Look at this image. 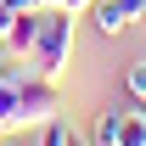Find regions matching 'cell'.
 <instances>
[{
  "mask_svg": "<svg viewBox=\"0 0 146 146\" xmlns=\"http://www.w3.org/2000/svg\"><path fill=\"white\" fill-rule=\"evenodd\" d=\"M68 56H73V11L68 6H51V11H39V39L28 51V73L56 79L68 68Z\"/></svg>",
  "mask_w": 146,
  "mask_h": 146,
  "instance_id": "6da1fadb",
  "label": "cell"
},
{
  "mask_svg": "<svg viewBox=\"0 0 146 146\" xmlns=\"http://www.w3.org/2000/svg\"><path fill=\"white\" fill-rule=\"evenodd\" d=\"M62 84L56 79H45V73H28L17 84V118H23V129H39V124H51V118H62Z\"/></svg>",
  "mask_w": 146,
  "mask_h": 146,
  "instance_id": "7a4b0ae2",
  "label": "cell"
},
{
  "mask_svg": "<svg viewBox=\"0 0 146 146\" xmlns=\"http://www.w3.org/2000/svg\"><path fill=\"white\" fill-rule=\"evenodd\" d=\"M28 79V56H11L0 62V135H17L23 118H17V84Z\"/></svg>",
  "mask_w": 146,
  "mask_h": 146,
  "instance_id": "3957f363",
  "label": "cell"
},
{
  "mask_svg": "<svg viewBox=\"0 0 146 146\" xmlns=\"http://www.w3.org/2000/svg\"><path fill=\"white\" fill-rule=\"evenodd\" d=\"M90 23H96L101 39H118L129 23H135V0H96V6H90Z\"/></svg>",
  "mask_w": 146,
  "mask_h": 146,
  "instance_id": "277c9868",
  "label": "cell"
},
{
  "mask_svg": "<svg viewBox=\"0 0 146 146\" xmlns=\"http://www.w3.org/2000/svg\"><path fill=\"white\" fill-rule=\"evenodd\" d=\"M34 39H39V6L11 17V28H6V51H11V56H28V51H34Z\"/></svg>",
  "mask_w": 146,
  "mask_h": 146,
  "instance_id": "5b68a950",
  "label": "cell"
},
{
  "mask_svg": "<svg viewBox=\"0 0 146 146\" xmlns=\"http://www.w3.org/2000/svg\"><path fill=\"white\" fill-rule=\"evenodd\" d=\"M118 146H146V112L141 107H124V118H118Z\"/></svg>",
  "mask_w": 146,
  "mask_h": 146,
  "instance_id": "8992f818",
  "label": "cell"
},
{
  "mask_svg": "<svg viewBox=\"0 0 146 146\" xmlns=\"http://www.w3.org/2000/svg\"><path fill=\"white\" fill-rule=\"evenodd\" d=\"M118 118H124V107H107V112H101L96 129H90V146H118Z\"/></svg>",
  "mask_w": 146,
  "mask_h": 146,
  "instance_id": "52a82bcc",
  "label": "cell"
},
{
  "mask_svg": "<svg viewBox=\"0 0 146 146\" xmlns=\"http://www.w3.org/2000/svg\"><path fill=\"white\" fill-rule=\"evenodd\" d=\"M124 90H129V101H146V56H135L124 68Z\"/></svg>",
  "mask_w": 146,
  "mask_h": 146,
  "instance_id": "ba28073f",
  "label": "cell"
},
{
  "mask_svg": "<svg viewBox=\"0 0 146 146\" xmlns=\"http://www.w3.org/2000/svg\"><path fill=\"white\" fill-rule=\"evenodd\" d=\"M68 135H73V129L62 124V118H51V124H39V146H68Z\"/></svg>",
  "mask_w": 146,
  "mask_h": 146,
  "instance_id": "9c48e42d",
  "label": "cell"
},
{
  "mask_svg": "<svg viewBox=\"0 0 146 146\" xmlns=\"http://www.w3.org/2000/svg\"><path fill=\"white\" fill-rule=\"evenodd\" d=\"M11 17H17V11H11V6L0 0V45H6V28H11Z\"/></svg>",
  "mask_w": 146,
  "mask_h": 146,
  "instance_id": "30bf717a",
  "label": "cell"
},
{
  "mask_svg": "<svg viewBox=\"0 0 146 146\" xmlns=\"http://www.w3.org/2000/svg\"><path fill=\"white\" fill-rule=\"evenodd\" d=\"M51 6H62V0H39V11H51Z\"/></svg>",
  "mask_w": 146,
  "mask_h": 146,
  "instance_id": "8fae6325",
  "label": "cell"
},
{
  "mask_svg": "<svg viewBox=\"0 0 146 146\" xmlns=\"http://www.w3.org/2000/svg\"><path fill=\"white\" fill-rule=\"evenodd\" d=\"M135 17H146V0H135Z\"/></svg>",
  "mask_w": 146,
  "mask_h": 146,
  "instance_id": "7c38bea8",
  "label": "cell"
},
{
  "mask_svg": "<svg viewBox=\"0 0 146 146\" xmlns=\"http://www.w3.org/2000/svg\"><path fill=\"white\" fill-rule=\"evenodd\" d=\"M0 146H17V141H0Z\"/></svg>",
  "mask_w": 146,
  "mask_h": 146,
  "instance_id": "4fadbf2b",
  "label": "cell"
}]
</instances>
